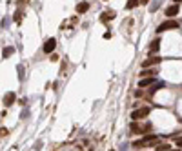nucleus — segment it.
Segmentation results:
<instances>
[{
    "label": "nucleus",
    "instance_id": "10",
    "mask_svg": "<svg viewBox=\"0 0 182 151\" xmlns=\"http://www.w3.org/2000/svg\"><path fill=\"white\" fill-rule=\"evenodd\" d=\"M89 9V4L87 2H80L78 6H77V13H86Z\"/></svg>",
    "mask_w": 182,
    "mask_h": 151
},
{
    "label": "nucleus",
    "instance_id": "5",
    "mask_svg": "<svg viewBox=\"0 0 182 151\" xmlns=\"http://www.w3.org/2000/svg\"><path fill=\"white\" fill-rule=\"evenodd\" d=\"M162 58L160 57H149V58H146L144 62H142V68H151V66H157L158 62H160Z\"/></svg>",
    "mask_w": 182,
    "mask_h": 151
},
{
    "label": "nucleus",
    "instance_id": "2",
    "mask_svg": "<svg viewBox=\"0 0 182 151\" xmlns=\"http://www.w3.org/2000/svg\"><path fill=\"white\" fill-rule=\"evenodd\" d=\"M149 107L148 106H144V107H139V109H135L133 113H131V118L133 120H140V118H144V117H148L149 115Z\"/></svg>",
    "mask_w": 182,
    "mask_h": 151
},
{
    "label": "nucleus",
    "instance_id": "18",
    "mask_svg": "<svg viewBox=\"0 0 182 151\" xmlns=\"http://www.w3.org/2000/svg\"><path fill=\"white\" fill-rule=\"evenodd\" d=\"M155 73H157V71H140V75H142V77H148V75H151V77H153Z\"/></svg>",
    "mask_w": 182,
    "mask_h": 151
},
{
    "label": "nucleus",
    "instance_id": "12",
    "mask_svg": "<svg viewBox=\"0 0 182 151\" xmlns=\"http://www.w3.org/2000/svg\"><path fill=\"white\" fill-rule=\"evenodd\" d=\"M162 88H166V84H164V82H158V84L155 86V88H151V89H149V95H153L155 91H158V89H162Z\"/></svg>",
    "mask_w": 182,
    "mask_h": 151
},
{
    "label": "nucleus",
    "instance_id": "7",
    "mask_svg": "<svg viewBox=\"0 0 182 151\" xmlns=\"http://www.w3.org/2000/svg\"><path fill=\"white\" fill-rule=\"evenodd\" d=\"M151 84H155V77H148V78H142V80L139 82V88H148V86H151Z\"/></svg>",
    "mask_w": 182,
    "mask_h": 151
},
{
    "label": "nucleus",
    "instance_id": "3",
    "mask_svg": "<svg viewBox=\"0 0 182 151\" xmlns=\"http://www.w3.org/2000/svg\"><path fill=\"white\" fill-rule=\"evenodd\" d=\"M178 28V22L177 20H168V22H162L160 26L157 28V33H162V31H166V29H177Z\"/></svg>",
    "mask_w": 182,
    "mask_h": 151
},
{
    "label": "nucleus",
    "instance_id": "23",
    "mask_svg": "<svg viewBox=\"0 0 182 151\" xmlns=\"http://www.w3.org/2000/svg\"><path fill=\"white\" fill-rule=\"evenodd\" d=\"M104 2H106V0H104Z\"/></svg>",
    "mask_w": 182,
    "mask_h": 151
},
{
    "label": "nucleus",
    "instance_id": "21",
    "mask_svg": "<svg viewBox=\"0 0 182 151\" xmlns=\"http://www.w3.org/2000/svg\"><path fill=\"white\" fill-rule=\"evenodd\" d=\"M140 2H142V4H148V2H149V0H140Z\"/></svg>",
    "mask_w": 182,
    "mask_h": 151
},
{
    "label": "nucleus",
    "instance_id": "8",
    "mask_svg": "<svg viewBox=\"0 0 182 151\" xmlns=\"http://www.w3.org/2000/svg\"><path fill=\"white\" fill-rule=\"evenodd\" d=\"M113 18H115V11H106V13L100 15V20H102V22H109V20H113Z\"/></svg>",
    "mask_w": 182,
    "mask_h": 151
},
{
    "label": "nucleus",
    "instance_id": "4",
    "mask_svg": "<svg viewBox=\"0 0 182 151\" xmlns=\"http://www.w3.org/2000/svg\"><path fill=\"white\" fill-rule=\"evenodd\" d=\"M55 48H57V40H55V38H48V40H46V44H44V53H46V55H48V53H53Z\"/></svg>",
    "mask_w": 182,
    "mask_h": 151
},
{
    "label": "nucleus",
    "instance_id": "20",
    "mask_svg": "<svg viewBox=\"0 0 182 151\" xmlns=\"http://www.w3.org/2000/svg\"><path fill=\"white\" fill-rule=\"evenodd\" d=\"M173 2H175V4H182V0H173Z\"/></svg>",
    "mask_w": 182,
    "mask_h": 151
},
{
    "label": "nucleus",
    "instance_id": "11",
    "mask_svg": "<svg viewBox=\"0 0 182 151\" xmlns=\"http://www.w3.org/2000/svg\"><path fill=\"white\" fill-rule=\"evenodd\" d=\"M4 102H6V106H11V104L15 102V93H7V95L4 97Z\"/></svg>",
    "mask_w": 182,
    "mask_h": 151
},
{
    "label": "nucleus",
    "instance_id": "24",
    "mask_svg": "<svg viewBox=\"0 0 182 151\" xmlns=\"http://www.w3.org/2000/svg\"><path fill=\"white\" fill-rule=\"evenodd\" d=\"M111 151H113V149H111Z\"/></svg>",
    "mask_w": 182,
    "mask_h": 151
},
{
    "label": "nucleus",
    "instance_id": "6",
    "mask_svg": "<svg viewBox=\"0 0 182 151\" xmlns=\"http://www.w3.org/2000/svg\"><path fill=\"white\" fill-rule=\"evenodd\" d=\"M180 13V4H173V6H169L168 9H166V15L169 16V18H173L175 15H178Z\"/></svg>",
    "mask_w": 182,
    "mask_h": 151
},
{
    "label": "nucleus",
    "instance_id": "15",
    "mask_svg": "<svg viewBox=\"0 0 182 151\" xmlns=\"http://www.w3.org/2000/svg\"><path fill=\"white\" fill-rule=\"evenodd\" d=\"M13 51H15V49H13V48H6V49H4V51H2V57H4V58H9V55H11V53H13Z\"/></svg>",
    "mask_w": 182,
    "mask_h": 151
},
{
    "label": "nucleus",
    "instance_id": "17",
    "mask_svg": "<svg viewBox=\"0 0 182 151\" xmlns=\"http://www.w3.org/2000/svg\"><path fill=\"white\" fill-rule=\"evenodd\" d=\"M22 20V11H16L15 13V22H20Z\"/></svg>",
    "mask_w": 182,
    "mask_h": 151
},
{
    "label": "nucleus",
    "instance_id": "1",
    "mask_svg": "<svg viewBox=\"0 0 182 151\" xmlns=\"http://www.w3.org/2000/svg\"><path fill=\"white\" fill-rule=\"evenodd\" d=\"M158 140V137L157 135H148L146 138H142V140H136V142H133V147H144V146H153V142H157Z\"/></svg>",
    "mask_w": 182,
    "mask_h": 151
},
{
    "label": "nucleus",
    "instance_id": "16",
    "mask_svg": "<svg viewBox=\"0 0 182 151\" xmlns=\"http://www.w3.org/2000/svg\"><path fill=\"white\" fill-rule=\"evenodd\" d=\"M129 129H131V131H133V133H139V131H140V126H139V124H136V122H133Z\"/></svg>",
    "mask_w": 182,
    "mask_h": 151
},
{
    "label": "nucleus",
    "instance_id": "9",
    "mask_svg": "<svg viewBox=\"0 0 182 151\" xmlns=\"http://www.w3.org/2000/svg\"><path fill=\"white\" fill-rule=\"evenodd\" d=\"M158 49H160V40L158 38H155L151 44H149V53H157Z\"/></svg>",
    "mask_w": 182,
    "mask_h": 151
},
{
    "label": "nucleus",
    "instance_id": "13",
    "mask_svg": "<svg viewBox=\"0 0 182 151\" xmlns=\"http://www.w3.org/2000/svg\"><path fill=\"white\" fill-rule=\"evenodd\" d=\"M139 2H140V0H128V2H126V7H128V9H133V7L139 6Z\"/></svg>",
    "mask_w": 182,
    "mask_h": 151
},
{
    "label": "nucleus",
    "instance_id": "14",
    "mask_svg": "<svg viewBox=\"0 0 182 151\" xmlns=\"http://www.w3.org/2000/svg\"><path fill=\"white\" fill-rule=\"evenodd\" d=\"M171 146L169 144H160V146H157V151H169Z\"/></svg>",
    "mask_w": 182,
    "mask_h": 151
},
{
    "label": "nucleus",
    "instance_id": "22",
    "mask_svg": "<svg viewBox=\"0 0 182 151\" xmlns=\"http://www.w3.org/2000/svg\"><path fill=\"white\" fill-rule=\"evenodd\" d=\"M169 151H180V149H178V147H177V149H169Z\"/></svg>",
    "mask_w": 182,
    "mask_h": 151
},
{
    "label": "nucleus",
    "instance_id": "19",
    "mask_svg": "<svg viewBox=\"0 0 182 151\" xmlns=\"http://www.w3.org/2000/svg\"><path fill=\"white\" fill-rule=\"evenodd\" d=\"M175 144H177V147H182V138H177V142H175Z\"/></svg>",
    "mask_w": 182,
    "mask_h": 151
}]
</instances>
